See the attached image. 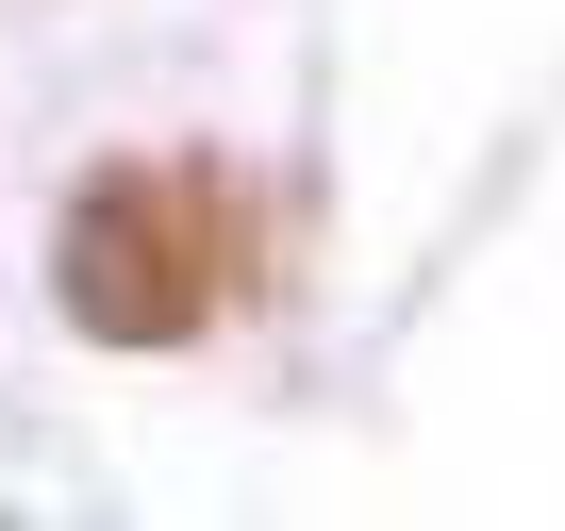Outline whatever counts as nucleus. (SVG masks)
<instances>
[{
	"label": "nucleus",
	"mask_w": 565,
	"mask_h": 531,
	"mask_svg": "<svg viewBox=\"0 0 565 531\" xmlns=\"http://www.w3.org/2000/svg\"><path fill=\"white\" fill-rule=\"evenodd\" d=\"M67 316L84 333H183V249L150 232L134 183H84L67 199Z\"/></svg>",
	"instance_id": "1"
}]
</instances>
